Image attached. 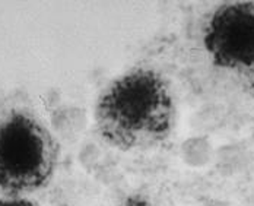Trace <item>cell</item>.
<instances>
[{"label":"cell","mask_w":254,"mask_h":206,"mask_svg":"<svg viewBox=\"0 0 254 206\" xmlns=\"http://www.w3.org/2000/svg\"><path fill=\"white\" fill-rule=\"evenodd\" d=\"M173 114V97L165 80L152 70L137 69L102 92L95 123L110 146L122 151L148 149L170 136Z\"/></svg>","instance_id":"cell-1"},{"label":"cell","mask_w":254,"mask_h":206,"mask_svg":"<svg viewBox=\"0 0 254 206\" xmlns=\"http://www.w3.org/2000/svg\"><path fill=\"white\" fill-rule=\"evenodd\" d=\"M60 155L54 135L32 111L10 108L0 117V189L22 198L44 189Z\"/></svg>","instance_id":"cell-2"},{"label":"cell","mask_w":254,"mask_h":206,"mask_svg":"<svg viewBox=\"0 0 254 206\" xmlns=\"http://www.w3.org/2000/svg\"><path fill=\"white\" fill-rule=\"evenodd\" d=\"M203 43L215 66L254 76V1L219 7L206 25Z\"/></svg>","instance_id":"cell-3"},{"label":"cell","mask_w":254,"mask_h":206,"mask_svg":"<svg viewBox=\"0 0 254 206\" xmlns=\"http://www.w3.org/2000/svg\"><path fill=\"white\" fill-rule=\"evenodd\" d=\"M0 206H37L34 202H31L29 199L25 198H4L0 199Z\"/></svg>","instance_id":"cell-4"},{"label":"cell","mask_w":254,"mask_h":206,"mask_svg":"<svg viewBox=\"0 0 254 206\" xmlns=\"http://www.w3.org/2000/svg\"><path fill=\"white\" fill-rule=\"evenodd\" d=\"M125 206H151V204L146 202L145 199H140V198H130Z\"/></svg>","instance_id":"cell-5"}]
</instances>
